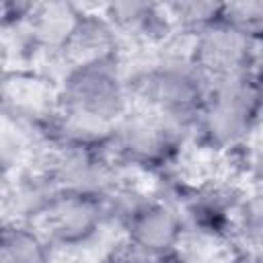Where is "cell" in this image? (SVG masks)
<instances>
[{"label": "cell", "instance_id": "obj_1", "mask_svg": "<svg viewBox=\"0 0 263 263\" xmlns=\"http://www.w3.org/2000/svg\"><path fill=\"white\" fill-rule=\"evenodd\" d=\"M58 140L62 144H99L134 107L129 64L121 53L62 66L53 86Z\"/></svg>", "mask_w": 263, "mask_h": 263}, {"label": "cell", "instance_id": "obj_2", "mask_svg": "<svg viewBox=\"0 0 263 263\" xmlns=\"http://www.w3.org/2000/svg\"><path fill=\"white\" fill-rule=\"evenodd\" d=\"M129 84L134 105L152 111L191 136L212 82L191 62L183 43L177 45L171 39L154 49L146 62L136 68L129 66Z\"/></svg>", "mask_w": 263, "mask_h": 263}, {"label": "cell", "instance_id": "obj_3", "mask_svg": "<svg viewBox=\"0 0 263 263\" xmlns=\"http://www.w3.org/2000/svg\"><path fill=\"white\" fill-rule=\"evenodd\" d=\"M261 107V72L212 82L193 123L191 144L212 154H234L259 138Z\"/></svg>", "mask_w": 263, "mask_h": 263}, {"label": "cell", "instance_id": "obj_4", "mask_svg": "<svg viewBox=\"0 0 263 263\" xmlns=\"http://www.w3.org/2000/svg\"><path fill=\"white\" fill-rule=\"evenodd\" d=\"M191 136L134 105L107 134V150L121 173H142L164 177L181 162Z\"/></svg>", "mask_w": 263, "mask_h": 263}, {"label": "cell", "instance_id": "obj_5", "mask_svg": "<svg viewBox=\"0 0 263 263\" xmlns=\"http://www.w3.org/2000/svg\"><path fill=\"white\" fill-rule=\"evenodd\" d=\"M35 226L58 255H80L109 232L103 195L58 189Z\"/></svg>", "mask_w": 263, "mask_h": 263}, {"label": "cell", "instance_id": "obj_6", "mask_svg": "<svg viewBox=\"0 0 263 263\" xmlns=\"http://www.w3.org/2000/svg\"><path fill=\"white\" fill-rule=\"evenodd\" d=\"M117 234L125 251L148 257H181L187 242L177 203L162 191L152 189H146Z\"/></svg>", "mask_w": 263, "mask_h": 263}, {"label": "cell", "instance_id": "obj_7", "mask_svg": "<svg viewBox=\"0 0 263 263\" xmlns=\"http://www.w3.org/2000/svg\"><path fill=\"white\" fill-rule=\"evenodd\" d=\"M181 43L210 82L261 72V41L222 18L181 37Z\"/></svg>", "mask_w": 263, "mask_h": 263}, {"label": "cell", "instance_id": "obj_8", "mask_svg": "<svg viewBox=\"0 0 263 263\" xmlns=\"http://www.w3.org/2000/svg\"><path fill=\"white\" fill-rule=\"evenodd\" d=\"M245 189L247 187L208 181L195 185L181 183L158 191H162L177 203L187 238L228 245L232 238L234 212Z\"/></svg>", "mask_w": 263, "mask_h": 263}, {"label": "cell", "instance_id": "obj_9", "mask_svg": "<svg viewBox=\"0 0 263 263\" xmlns=\"http://www.w3.org/2000/svg\"><path fill=\"white\" fill-rule=\"evenodd\" d=\"M101 12L117 33L123 47L138 45L146 49H158L175 39V31L166 16L164 4L142 0L109 2L101 6Z\"/></svg>", "mask_w": 263, "mask_h": 263}, {"label": "cell", "instance_id": "obj_10", "mask_svg": "<svg viewBox=\"0 0 263 263\" xmlns=\"http://www.w3.org/2000/svg\"><path fill=\"white\" fill-rule=\"evenodd\" d=\"M121 51H123V43L119 41L109 21L103 16L101 6L99 8L80 6V12L72 25V31L58 60L62 62V66H66V64L105 58Z\"/></svg>", "mask_w": 263, "mask_h": 263}, {"label": "cell", "instance_id": "obj_11", "mask_svg": "<svg viewBox=\"0 0 263 263\" xmlns=\"http://www.w3.org/2000/svg\"><path fill=\"white\" fill-rule=\"evenodd\" d=\"M55 251L31 222L4 220L0 226V263H53Z\"/></svg>", "mask_w": 263, "mask_h": 263}, {"label": "cell", "instance_id": "obj_12", "mask_svg": "<svg viewBox=\"0 0 263 263\" xmlns=\"http://www.w3.org/2000/svg\"><path fill=\"white\" fill-rule=\"evenodd\" d=\"M263 236V205L261 191L247 187L238 199L234 222H232V238L228 245H236L249 251H261Z\"/></svg>", "mask_w": 263, "mask_h": 263}, {"label": "cell", "instance_id": "obj_13", "mask_svg": "<svg viewBox=\"0 0 263 263\" xmlns=\"http://www.w3.org/2000/svg\"><path fill=\"white\" fill-rule=\"evenodd\" d=\"M166 16L173 25L175 35L187 37L212 23H216L222 14V2L208 0H177L164 4Z\"/></svg>", "mask_w": 263, "mask_h": 263}, {"label": "cell", "instance_id": "obj_14", "mask_svg": "<svg viewBox=\"0 0 263 263\" xmlns=\"http://www.w3.org/2000/svg\"><path fill=\"white\" fill-rule=\"evenodd\" d=\"M220 18L238 31L247 33L253 39L261 41L263 33V2L261 0H242V2H222Z\"/></svg>", "mask_w": 263, "mask_h": 263}, {"label": "cell", "instance_id": "obj_15", "mask_svg": "<svg viewBox=\"0 0 263 263\" xmlns=\"http://www.w3.org/2000/svg\"><path fill=\"white\" fill-rule=\"evenodd\" d=\"M37 2L25 0H0V35L18 33L31 18Z\"/></svg>", "mask_w": 263, "mask_h": 263}, {"label": "cell", "instance_id": "obj_16", "mask_svg": "<svg viewBox=\"0 0 263 263\" xmlns=\"http://www.w3.org/2000/svg\"><path fill=\"white\" fill-rule=\"evenodd\" d=\"M109 263H181V257H148V255H136L125 251L119 245V251L113 253Z\"/></svg>", "mask_w": 263, "mask_h": 263}, {"label": "cell", "instance_id": "obj_17", "mask_svg": "<svg viewBox=\"0 0 263 263\" xmlns=\"http://www.w3.org/2000/svg\"><path fill=\"white\" fill-rule=\"evenodd\" d=\"M222 263H261L259 251H249L236 245H228V251L222 259Z\"/></svg>", "mask_w": 263, "mask_h": 263}, {"label": "cell", "instance_id": "obj_18", "mask_svg": "<svg viewBox=\"0 0 263 263\" xmlns=\"http://www.w3.org/2000/svg\"><path fill=\"white\" fill-rule=\"evenodd\" d=\"M4 220H6V218H2V214H0V226H2V222H4Z\"/></svg>", "mask_w": 263, "mask_h": 263}]
</instances>
